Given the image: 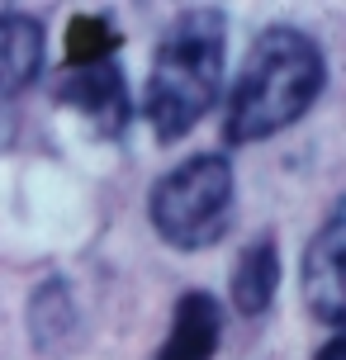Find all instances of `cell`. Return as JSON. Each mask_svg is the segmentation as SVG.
<instances>
[{
    "label": "cell",
    "instance_id": "cell-6",
    "mask_svg": "<svg viewBox=\"0 0 346 360\" xmlns=\"http://www.w3.org/2000/svg\"><path fill=\"white\" fill-rule=\"evenodd\" d=\"M223 337V308L190 289L176 299V313H171V332H166V346L157 351V360H214Z\"/></svg>",
    "mask_w": 346,
    "mask_h": 360
},
{
    "label": "cell",
    "instance_id": "cell-1",
    "mask_svg": "<svg viewBox=\"0 0 346 360\" xmlns=\"http://www.w3.org/2000/svg\"><path fill=\"white\" fill-rule=\"evenodd\" d=\"M323 86H328V62L318 38L294 24H271L266 34H256L233 81V100L223 119L228 143H261L299 124L323 95Z\"/></svg>",
    "mask_w": 346,
    "mask_h": 360
},
{
    "label": "cell",
    "instance_id": "cell-5",
    "mask_svg": "<svg viewBox=\"0 0 346 360\" xmlns=\"http://www.w3.org/2000/svg\"><path fill=\"white\" fill-rule=\"evenodd\" d=\"M57 100L72 105L100 138H119L128 124V86H124V72L114 62L67 67L62 81H57Z\"/></svg>",
    "mask_w": 346,
    "mask_h": 360
},
{
    "label": "cell",
    "instance_id": "cell-8",
    "mask_svg": "<svg viewBox=\"0 0 346 360\" xmlns=\"http://www.w3.org/2000/svg\"><path fill=\"white\" fill-rule=\"evenodd\" d=\"M275 289H280V247L275 237H256L233 266V308L261 318L275 304Z\"/></svg>",
    "mask_w": 346,
    "mask_h": 360
},
{
    "label": "cell",
    "instance_id": "cell-7",
    "mask_svg": "<svg viewBox=\"0 0 346 360\" xmlns=\"http://www.w3.org/2000/svg\"><path fill=\"white\" fill-rule=\"evenodd\" d=\"M43 72V24L34 15L0 10V100L29 90Z\"/></svg>",
    "mask_w": 346,
    "mask_h": 360
},
{
    "label": "cell",
    "instance_id": "cell-3",
    "mask_svg": "<svg viewBox=\"0 0 346 360\" xmlns=\"http://www.w3.org/2000/svg\"><path fill=\"white\" fill-rule=\"evenodd\" d=\"M233 204H237L233 166L219 152H204V157H190L176 171H166L152 185L147 214H152V228L166 247L204 252L233 228Z\"/></svg>",
    "mask_w": 346,
    "mask_h": 360
},
{
    "label": "cell",
    "instance_id": "cell-2",
    "mask_svg": "<svg viewBox=\"0 0 346 360\" xmlns=\"http://www.w3.org/2000/svg\"><path fill=\"white\" fill-rule=\"evenodd\" d=\"M223 48H228V24H223V10H214V5L181 10L166 24L143 90V114L157 133V143L185 138L219 100Z\"/></svg>",
    "mask_w": 346,
    "mask_h": 360
},
{
    "label": "cell",
    "instance_id": "cell-9",
    "mask_svg": "<svg viewBox=\"0 0 346 360\" xmlns=\"http://www.w3.org/2000/svg\"><path fill=\"white\" fill-rule=\"evenodd\" d=\"M29 332H34L38 351H62V342L76 332V304L67 280H43L29 299Z\"/></svg>",
    "mask_w": 346,
    "mask_h": 360
},
{
    "label": "cell",
    "instance_id": "cell-4",
    "mask_svg": "<svg viewBox=\"0 0 346 360\" xmlns=\"http://www.w3.org/2000/svg\"><path fill=\"white\" fill-rule=\"evenodd\" d=\"M304 299L323 327L346 323V214H328L304 252Z\"/></svg>",
    "mask_w": 346,
    "mask_h": 360
},
{
    "label": "cell",
    "instance_id": "cell-11",
    "mask_svg": "<svg viewBox=\"0 0 346 360\" xmlns=\"http://www.w3.org/2000/svg\"><path fill=\"white\" fill-rule=\"evenodd\" d=\"M318 360H346V342H342V337H332V342L318 351Z\"/></svg>",
    "mask_w": 346,
    "mask_h": 360
},
{
    "label": "cell",
    "instance_id": "cell-10",
    "mask_svg": "<svg viewBox=\"0 0 346 360\" xmlns=\"http://www.w3.org/2000/svg\"><path fill=\"white\" fill-rule=\"evenodd\" d=\"M119 48V29L100 15H76L67 24V67H95L110 62Z\"/></svg>",
    "mask_w": 346,
    "mask_h": 360
}]
</instances>
